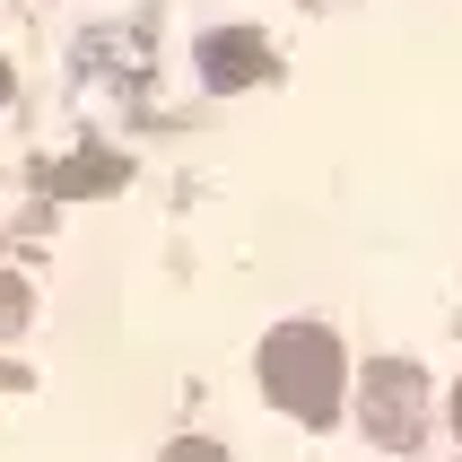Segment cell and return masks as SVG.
<instances>
[{"mask_svg": "<svg viewBox=\"0 0 462 462\" xmlns=\"http://www.w3.org/2000/svg\"><path fill=\"white\" fill-rule=\"evenodd\" d=\"M419 411H428V384H419L411 358H384L366 375V437L393 445V454H411L419 445Z\"/></svg>", "mask_w": 462, "mask_h": 462, "instance_id": "cell-2", "label": "cell"}, {"mask_svg": "<svg viewBox=\"0 0 462 462\" xmlns=\"http://www.w3.org/2000/svg\"><path fill=\"white\" fill-rule=\"evenodd\" d=\"M201 79L209 88H254V79H271V44L245 26H218V35H201Z\"/></svg>", "mask_w": 462, "mask_h": 462, "instance_id": "cell-3", "label": "cell"}, {"mask_svg": "<svg viewBox=\"0 0 462 462\" xmlns=\"http://www.w3.org/2000/svg\"><path fill=\"white\" fill-rule=\"evenodd\" d=\"M254 375H262V393H271L288 419L332 428V411H340V375H349V349H340L332 323H280V332H262Z\"/></svg>", "mask_w": 462, "mask_h": 462, "instance_id": "cell-1", "label": "cell"}, {"mask_svg": "<svg viewBox=\"0 0 462 462\" xmlns=\"http://www.w3.org/2000/svg\"><path fill=\"white\" fill-rule=\"evenodd\" d=\"M454 437H462V384H454Z\"/></svg>", "mask_w": 462, "mask_h": 462, "instance_id": "cell-7", "label": "cell"}, {"mask_svg": "<svg viewBox=\"0 0 462 462\" xmlns=\"http://www.w3.org/2000/svg\"><path fill=\"white\" fill-rule=\"evenodd\" d=\"M26 314H35L26 280H18V271H0V340H18V332H26Z\"/></svg>", "mask_w": 462, "mask_h": 462, "instance_id": "cell-5", "label": "cell"}, {"mask_svg": "<svg viewBox=\"0 0 462 462\" xmlns=\"http://www.w3.org/2000/svg\"><path fill=\"white\" fill-rule=\"evenodd\" d=\"M131 166L123 157H79V166H61V175H52V192H97V183H123Z\"/></svg>", "mask_w": 462, "mask_h": 462, "instance_id": "cell-4", "label": "cell"}, {"mask_svg": "<svg viewBox=\"0 0 462 462\" xmlns=\"http://www.w3.org/2000/svg\"><path fill=\"white\" fill-rule=\"evenodd\" d=\"M157 462H227V445H209V437H175Z\"/></svg>", "mask_w": 462, "mask_h": 462, "instance_id": "cell-6", "label": "cell"}]
</instances>
